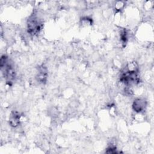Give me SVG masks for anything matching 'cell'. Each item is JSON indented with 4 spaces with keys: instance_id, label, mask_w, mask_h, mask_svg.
<instances>
[{
    "instance_id": "5",
    "label": "cell",
    "mask_w": 154,
    "mask_h": 154,
    "mask_svg": "<svg viewBox=\"0 0 154 154\" xmlns=\"http://www.w3.org/2000/svg\"><path fill=\"white\" fill-rule=\"evenodd\" d=\"M120 40L123 44H126L128 40L127 32L125 30H123L120 33Z\"/></svg>"
},
{
    "instance_id": "4",
    "label": "cell",
    "mask_w": 154,
    "mask_h": 154,
    "mask_svg": "<svg viewBox=\"0 0 154 154\" xmlns=\"http://www.w3.org/2000/svg\"><path fill=\"white\" fill-rule=\"evenodd\" d=\"M48 76V71L46 67L42 66L38 68V71L36 76L38 81L41 83H44L46 82Z\"/></svg>"
},
{
    "instance_id": "1",
    "label": "cell",
    "mask_w": 154,
    "mask_h": 154,
    "mask_svg": "<svg viewBox=\"0 0 154 154\" xmlns=\"http://www.w3.org/2000/svg\"><path fill=\"white\" fill-rule=\"evenodd\" d=\"M28 31L31 34H35L41 29V23L35 16L31 17L28 21Z\"/></svg>"
},
{
    "instance_id": "3",
    "label": "cell",
    "mask_w": 154,
    "mask_h": 154,
    "mask_svg": "<svg viewBox=\"0 0 154 154\" xmlns=\"http://www.w3.org/2000/svg\"><path fill=\"white\" fill-rule=\"evenodd\" d=\"M20 115L17 111H13L10 114L9 117V123L13 127H17L20 124Z\"/></svg>"
},
{
    "instance_id": "2",
    "label": "cell",
    "mask_w": 154,
    "mask_h": 154,
    "mask_svg": "<svg viewBox=\"0 0 154 154\" xmlns=\"http://www.w3.org/2000/svg\"><path fill=\"white\" fill-rule=\"evenodd\" d=\"M146 106V101L143 99H137L132 104V108L137 112H141L144 111Z\"/></svg>"
}]
</instances>
